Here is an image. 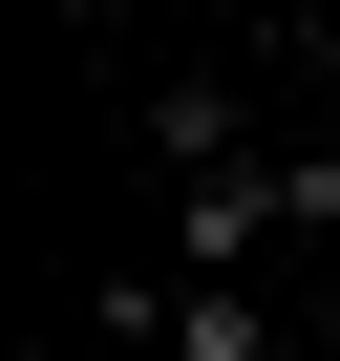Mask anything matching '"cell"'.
<instances>
[{"label":"cell","mask_w":340,"mask_h":361,"mask_svg":"<svg viewBox=\"0 0 340 361\" xmlns=\"http://www.w3.org/2000/svg\"><path fill=\"white\" fill-rule=\"evenodd\" d=\"M149 170H170V192H213V170H255V85H234V64L149 85Z\"/></svg>","instance_id":"1"},{"label":"cell","mask_w":340,"mask_h":361,"mask_svg":"<svg viewBox=\"0 0 340 361\" xmlns=\"http://www.w3.org/2000/svg\"><path fill=\"white\" fill-rule=\"evenodd\" d=\"M277 64H298V106L340 128V0H298V22H277Z\"/></svg>","instance_id":"2"}]
</instances>
